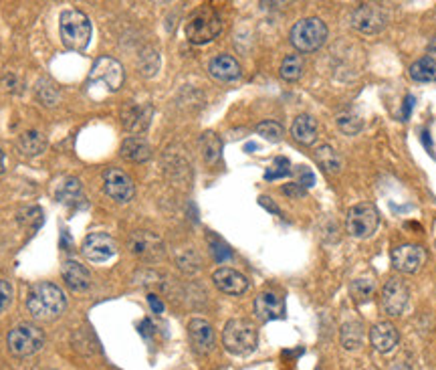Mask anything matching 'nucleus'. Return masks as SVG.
I'll list each match as a JSON object with an SVG mask.
<instances>
[{
	"label": "nucleus",
	"instance_id": "obj_1",
	"mask_svg": "<svg viewBox=\"0 0 436 370\" xmlns=\"http://www.w3.org/2000/svg\"><path fill=\"white\" fill-rule=\"evenodd\" d=\"M67 308V297L59 285L51 281H38L27 296V310L35 320L41 322H51L65 312Z\"/></svg>",
	"mask_w": 436,
	"mask_h": 370
},
{
	"label": "nucleus",
	"instance_id": "obj_2",
	"mask_svg": "<svg viewBox=\"0 0 436 370\" xmlns=\"http://www.w3.org/2000/svg\"><path fill=\"white\" fill-rule=\"evenodd\" d=\"M222 344L235 356L253 354L256 350V344H259V334H256L253 322L245 320V318L228 320L222 330Z\"/></svg>",
	"mask_w": 436,
	"mask_h": 370
},
{
	"label": "nucleus",
	"instance_id": "obj_3",
	"mask_svg": "<svg viewBox=\"0 0 436 370\" xmlns=\"http://www.w3.org/2000/svg\"><path fill=\"white\" fill-rule=\"evenodd\" d=\"M59 33L65 43L73 51H83L91 41V22L87 15L81 10H65L59 19Z\"/></svg>",
	"mask_w": 436,
	"mask_h": 370
},
{
	"label": "nucleus",
	"instance_id": "obj_4",
	"mask_svg": "<svg viewBox=\"0 0 436 370\" xmlns=\"http://www.w3.org/2000/svg\"><path fill=\"white\" fill-rule=\"evenodd\" d=\"M327 24L317 17L301 19L291 29V43L301 53H313L327 41Z\"/></svg>",
	"mask_w": 436,
	"mask_h": 370
},
{
	"label": "nucleus",
	"instance_id": "obj_5",
	"mask_svg": "<svg viewBox=\"0 0 436 370\" xmlns=\"http://www.w3.org/2000/svg\"><path fill=\"white\" fill-rule=\"evenodd\" d=\"M220 31H222V19L210 6H202L186 24V37L194 45H206L215 41L220 35Z\"/></svg>",
	"mask_w": 436,
	"mask_h": 370
},
{
	"label": "nucleus",
	"instance_id": "obj_6",
	"mask_svg": "<svg viewBox=\"0 0 436 370\" xmlns=\"http://www.w3.org/2000/svg\"><path fill=\"white\" fill-rule=\"evenodd\" d=\"M380 225V213L372 203L354 204L347 213L345 227L354 239H368L376 233Z\"/></svg>",
	"mask_w": 436,
	"mask_h": 370
},
{
	"label": "nucleus",
	"instance_id": "obj_7",
	"mask_svg": "<svg viewBox=\"0 0 436 370\" xmlns=\"http://www.w3.org/2000/svg\"><path fill=\"white\" fill-rule=\"evenodd\" d=\"M6 344L15 356H31L45 346V334L33 324H20L8 332Z\"/></svg>",
	"mask_w": 436,
	"mask_h": 370
},
{
	"label": "nucleus",
	"instance_id": "obj_8",
	"mask_svg": "<svg viewBox=\"0 0 436 370\" xmlns=\"http://www.w3.org/2000/svg\"><path fill=\"white\" fill-rule=\"evenodd\" d=\"M408 299H410L408 285L400 278H390L384 283V287H382V312L386 315L396 318V315H400L406 310Z\"/></svg>",
	"mask_w": 436,
	"mask_h": 370
},
{
	"label": "nucleus",
	"instance_id": "obj_9",
	"mask_svg": "<svg viewBox=\"0 0 436 370\" xmlns=\"http://www.w3.org/2000/svg\"><path fill=\"white\" fill-rule=\"evenodd\" d=\"M388 20H390L388 10L382 8L380 4H360L351 15L354 27L365 35H376V33L384 31Z\"/></svg>",
	"mask_w": 436,
	"mask_h": 370
},
{
	"label": "nucleus",
	"instance_id": "obj_10",
	"mask_svg": "<svg viewBox=\"0 0 436 370\" xmlns=\"http://www.w3.org/2000/svg\"><path fill=\"white\" fill-rule=\"evenodd\" d=\"M95 81H103L109 92H117L124 83V67L111 57H99L91 69L89 85Z\"/></svg>",
	"mask_w": 436,
	"mask_h": 370
},
{
	"label": "nucleus",
	"instance_id": "obj_11",
	"mask_svg": "<svg viewBox=\"0 0 436 370\" xmlns=\"http://www.w3.org/2000/svg\"><path fill=\"white\" fill-rule=\"evenodd\" d=\"M103 188L117 203H129L136 194V186H133L131 176L119 168H108L103 172Z\"/></svg>",
	"mask_w": 436,
	"mask_h": 370
},
{
	"label": "nucleus",
	"instance_id": "obj_12",
	"mask_svg": "<svg viewBox=\"0 0 436 370\" xmlns=\"http://www.w3.org/2000/svg\"><path fill=\"white\" fill-rule=\"evenodd\" d=\"M390 257H392L394 269H398L402 273H418L426 261V251L420 245L406 243V245H398L396 249H392Z\"/></svg>",
	"mask_w": 436,
	"mask_h": 370
},
{
	"label": "nucleus",
	"instance_id": "obj_13",
	"mask_svg": "<svg viewBox=\"0 0 436 370\" xmlns=\"http://www.w3.org/2000/svg\"><path fill=\"white\" fill-rule=\"evenodd\" d=\"M81 251L93 263H103L117 253V243L108 233H91L83 241Z\"/></svg>",
	"mask_w": 436,
	"mask_h": 370
},
{
	"label": "nucleus",
	"instance_id": "obj_14",
	"mask_svg": "<svg viewBox=\"0 0 436 370\" xmlns=\"http://www.w3.org/2000/svg\"><path fill=\"white\" fill-rule=\"evenodd\" d=\"M129 249H131L133 255H138V257L147 261L162 259L164 253H166L162 239L158 235L150 233V231H138V233H133L131 239H129Z\"/></svg>",
	"mask_w": 436,
	"mask_h": 370
},
{
	"label": "nucleus",
	"instance_id": "obj_15",
	"mask_svg": "<svg viewBox=\"0 0 436 370\" xmlns=\"http://www.w3.org/2000/svg\"><path fill=\"white\" fill-rule=\"evenodd\" d=\"M254 315L261 322H271L285 315V301L275 292H261L254 297Z\"/></svg>",
	"mask_w": 436,
	"mask_h": 370
},
{
	"label": "nucleus",
	"instance_id": "obj_16",
	"mask_svg": "<svg viewBox=\"0 0 436 370\" xmlns=\"http://www.w3.org/2000/svg\"><path fill=\"white\" fill-rule=\"evenodd\" d=\"M212 281L220 292L228 294V296H240L249 290V279L242 273H238L236 269L231 267H220L212 273Z\"/></svg>",
	"mask_w": 436,
	"mask_h": 370
},
{
	"label": "nucleus",
	"instance_id": "obj_17",
	"mask_svg": "<svg viewBox=\"0 0 436 370\" xmlns=\"http://www.w3.org/2000/svg\"><path fill=\"white\" fill-rule=\"evenodd\" d=\"M152 115H154V110L150 104H129L122 111V122H124V128L127 131L140 134V131L147 130Z\"/></svg>",
	"mask_w": 436,
	"mask_h": 370
},
{
	"label": "nucleus",
	"instance_id": "obj_18",
	"mask_svg": "<svg viewBox=\"0 0 436 370\" xmlns=\"http://www.w3.org/2000/svg\"><path fill=\"white\" fill-rule=\"evenodd\" d=\"M398 330L394 324L390 322H378L372 326L370 330V342H372V348L380 354H390L398 346Z\"/></svg>",
	"mask_w": 436,
	"mask_h": 370
},
{
	"label": "nucleus",
	"instance_id": "obj_19",
	"mask_svg": "<svg viewBox=\"0 0 436 370\" xmlns=\"http://www.w3.org/2000/svg\"><path fill=\"white\" fill-rule=\"evenodd\" d=\"M188 336H190L194 350L200 354H208L215 348V330L206 320H200V318L192 320L188 324Z\"/></svg>",
	"mask_w": 436,
	"mask_h": 370
},
{
	"label": "nucleus",
	"instance_id": "obj_20",
	"mask_svg": "<svg viewBox=\"0 0 436 370\" xmlns=\"http://www.w3.org/2000/svg\"><path fill=\"white\" fill-rule=\"evenodd\" d=\"M61 273H63L65 283L71 287L73 292H85V290H89L91 285L89 269H87L85 265H81L79 261L75 259L65 261L63 267H61Z\"/></svg>",
	"mask_w": 436,
	"mask_h": 370
},
{
	"label": "nucleus",
	"instance_id": "obj_21",
	"mask_svg": "<svg viewBox=\"0 0 436 370\" xmlns=\"http://www.w3.org/2000/svg\"><path fill=\"white\" fill-rule=\"evenodd\" d=\"M208 73L218 81L231 83V81H236L240 77V65H238L235 57L217 55L208 63Z\"/></svg>",
	"mask_w": 436,
	"mask_h": 370
},
{
	"label": "nucleus",
	"instance_id": "obj_22",
	"mask_svg": "<svg viewBox=\"0 0 436 370\" xmlns=\"http://www.w3.org/2000/svg\"><path fill=\"white\" fill-rule=\"evenodd\" d=\"M291 136L299 142V144H303V146H311V144H315V140H317V122L311 118V115H299L295 122H293V126H291Z\"/></svg>",
	"mask_w": 436,
	"mask_h": 370
},
{
	"label": "nucleus",
	"instance_id": "obj_23",
	"mask_svg": "<svg viewBox=\"0 0 436 370\" xmlns=\"http://www.w3.org/2000/svg\"><path fill=\"white\" fill-rule=\"evenodd\" d=\"M119 152L129 162H145L152 156V148L144 138H127Z\"/></svg>",
	"mask_w": 436,
	"mask_h": 370
},
{
	"label": "nucleus",
	"instance_id": "obj_24",
	"mask_svg": "<svg viewBox=\"0 0 436 370\" xmlns=\"http://www.w3.org/2000/svg\"><path fill=\"white\" fill-rule=\"evenodd\" d=\"M47 148V138L41 134V131L31 130L24 131L20 138H18V150L24 154V156H36L41 152H45Z\"/></svg>",
	"mask_w": 436,
	"mask_h": 370
},
{
	"label": "nucleus",
	"instance_id": "obj_25",
	"mask_svg": "<svg viewBox=\"0 0 436 370\" xmlns=\"http://www.w3.org/2000/svg\"><path fill=\"white\" fill-rule=\"evenodd\" d=\"M410 77L418 83H430L436 81V61L433 57H422L410 65Z\"/></svg>",
	"mask_w": 436,
	"mask_h": 370
},
{
	"label": "nucleus",
	"instance_id": "obj_26",
	"mask_svg": "<svg viewBox=\"0 0 436 370\" xmlns=\"http://www.w3.org/2000/svg\"><path fill=\"white\" fill-rule=\"evenodd\" d=\"M342 344H344L345 350H358V348H362L363 344L362 322H358V320L345 322L344 326H342Z\"/></svg>",
	"mask_w": 436,
	"mask_h": 370
},
{
	"label": "nucleus",
	"instance_id": "obj_27",
	"mask_svg": "<svg viewBox=\"0 0 436 370\" xmlns=\"http://www.w3.org/2000/svg\"><path fill=\"white\" fill-rule=\"evenodd\" d=\"M349 294L351 297L358 301V304H363V301H370L372 296L376 294V279L372 276H362V278H356L349 285Z\"/></svg>",
	"mask_w": 436,
	"mask_h": 370
},
{
	"label": "nucleus",
	"instance_id": "obj_28",
	"mask_svg": "<svg viewBox=\"0 0 436 370\" xmlns=\"http://www.w3.org/2000/svg\"><path fill=\"white\" fill-rule=\"evenodd\" d=\"M200 150H202V156L208 164H215L220 160V154H222V142L215 131H204L202 138H200Z\"/></svg>",
	"mask_w": 436,
	"mask_h": 370
},
{
	"label": "nucleus",
	"instance_id": "obj_29",
	"mask_svg": "<svg viewBox=\"0 0 436 370\" xmlns=\"http://www.w3.org/2000/svg\"><path fill=\"white\" fill-rule=\"evenodd\" d=\"M315 160L326 172H337L342 168V158L337 156V152L326 144L315 150Z\"/></svg>",
	"mask_w": 436,
	"mask_h": 370
},
{
	"label": "nucleus",
	"instance_id": "obj_30",
	"mask_svg": "<svg viewBox=\"0 0 436 370\" xmlns=\"http://www.w3.org/2000/svg\"><path fill=\"white\" fill-rule=\"evenodd\" d=\"M303 73V59L299 55H287L281 63V77L285 81H297Z\"/></svg>",
	"mask_w": 436,
	"mask_h": 370
},
{
	"label": "nucleus",
	"instance_id": "obj_31",
	"mask_svg": "<svg viewBox=\"0 0 436 370\" xmlns=\"http://www.w3.org/2000/svg\"><path fill=\"white\" fill-rule=\"evenodd\" d=\"M256 134H261L269 142H279L283 138V126L272 122V120H267V122H261L256 126Z\"/></svg>",
	"mask_w": 436,
	"mask_h": 370
},
{
	"label": "nucleus",
	"instance_id": "obj_32",
	"mask_svg": "<svg viewBox=\"0 0 436 370\" xmlns=\"http://www.w3.org/2000/svg\"><path fill=\"white\" fill-rule=\"evenodd\" d=\"M337 126H340V130L344 131V134H347V136H356V134L363 128L362 120H360L358 115H354V113H344V115H340V118H337Z\"/></svg>",
	"mask_w": 436,
	"mask_h": 370
},
{
	"label": "nucleus",
	"instance_id": "obj_33",
	"mask_svg": "<svg viewBox=\"0 0 436 370\" xmlns=\"http://www.w3.org/2000/svg\"><path fill=\"white\" fill-rule=\"evenodd\" d=\"M81 194V183L79 180H75V178H67L61 188H59V199L63 201V203H73V201H77V197Z\"/></svg>",
	"mask_w": 436,
	"mask_h": 370
},
{
	"label": "nucleus",
	"instance_id": "obj_34",
	"mask_svg": "<svg viewBox=\"0 0 436 370\" xmlns=\"http://www.w3.org/2000/svg\"><path fill=\"white\" fill-rule=\"evenodd\" d=\"M158 67H160V57H158V53L152 51V49L144 51V55H142V71H144V75H154L158 71Z\"/></svg>",
	"mask_w": 436,
	"mask_h": 370
},
{
	"label": "nucleus",
	"instance_id": "obj_35",
	"mask_svg": "<svg viewBox=\"0 0 436 370\" xmlns=\"http://www.w3.org/2000/svg\"><path fill=\"white\" fill-rule=\"evenodd\" d=\"M287 174H289V160L287 158H277L275 160V170H269L265 174V178L267 180H275V178H283Z\"/></svg>",
	"mask_w": 436,
	"mask_h": 370
},
{
	"label": "nucleus",
	"instance_id": "obj_36",
	"mask_svg": "<svg viewBox=\"0 0 436 370\" xmlns=\"http://www.w3.org/2000/svg\"><path fill=\"white\" fill-rule=\"evenodd\" d=\"M13 304V285L4 279H0V314L8 310Z\"/></svg>",
	"mask_w": 436,
	"mask_h": 370
},
{
	"label": "nucleus",
	"instance_id": "obj_37",
	"mask_svg": "<svg viewBox=\"0 0 436 370\" xmlns=\"http://www.w3.org/2000/svg\"><path fill=\"white\" fill-rule=\"evenodd\" d=\"M299 174H301V178H299V183L297 185L303 186V188H311V186L315 185V176H313V172H309L307 168H299Z\"/></svg>",
	"mask_w": 436,
	"mask_h": 370
},
{
	"label": "nucleus",
	"instance_id": "obj_38",
	"mask_svg": "<svg viewBox=\"0 0 436 370\" xmlns=\"http://www.w3.org/2000/svg\"><path fill=\"white\" fill-rule=\"evenodd\" d=\"M283 192H285L287 197H295V199H301V197L305 194V188H303V186H299V185H297V183H291V185L283 186Z\"/></svg>",
	"mask_w": 436,
	"mask_h": 370
},
{
	"label": "nucleus",
	"instance_id": "obj_39",
	"mask_svg": "<svg viewBox=\"0 0 436 370\" xmlns=\"http://www.w3.org/2000/svg\"><path fill=\"white\" fill-rule=\"evenodd\" d=\"M212 253H215V257H217V261H224L226 257H231V251L224 247V245H212Z\"/></svg>",
	"mask_w": 436,
	"mask_h": 370
},
{
	"label": "nucleus",
	"instance_id": "obj_40",
	"mask_svg": "<svg viewBox=\"0 0 436 370\" xmlns=\"http://www.w3.org/2000/svg\"><path fill=\"white\" fill-rule=\"evenodd\" d=\"M412 110H414V95H406V99H404V108H402V115H404V120H408V118H410Z\"/></svg>",
	"mask_w": 436,
	"mask_h": 370
},
{
	"label": "nucleus",
	"instance_id": "obj_41",
	"mask_svg": "<svg viewBox=\"0 0 436 370\" xmlns=\"http://www.w3.org/2000/svg\"><path fill=\"white\" fill-rule=\"evenodd\" d=\"M147 301H150V306H152V310L156 312V314H162L164 312V304L158 299V296H154V294H150L147 296Z\"/></svg>",
	"mask_w": 436,
	"mask_h": 370
},
{
	"label": "nucleus",
	"instance_id": "obj_42",
	"mask_svg": "<svg viewBox=\"0 0 436 370\" xmlns=\"http://www.w3.org/2000/svg\"><path fill=\"white\" fill-rule=\"evenodd\" d=\"M259 203L263 204L265 208H269L271 213H279V208H277V206L271 203V199H267V197H261V199H259Z\"/></svg>",
	"mask_w": 436,
	"mask_h": 370
},
{
	"label": "nucleus",
	"instance_id": "obj_43",
	"mask_svg": "<svg viewBox=\"0 0 436 370\" xmlns=\"http://www.w3.org/2000/svg\"><path fill=\"white\" fill-rule=\"evenodd\" d=\"M422 144L428 152H433V140H430V134L428 131H422Z\"/></svg>",
	"mask_w": 436,
	"mask_h": 370
},
{
	"label": "nucleus",
	"instance_id": "obj_44",
	"mask_svg": "<svg viewBox=\"0 0 436 370\" xmlns=\"http://www.w3.org/2000/svg\"><path fill=\"white\" fill-rule=\"evenodd\" d=\"M428 57H433L436 61V37L428 43Z\"/></svg>",
	"mask_w": 436,
	"mask_h": 370
},
{
	"label": "nucleus",
	"instance_id": "obj_45",
	"mask_svg": "<svg viewBox=\"0 0 436 370\" xmlns=\"http://www.w3.org/2000/svg\"><path fill=\"white\" fill-rule=\"evenodd\" d=\"M390 370H412V369H410L406 362H396V364H392V367H390Z\"/></svg>",
	"mask_w": 436,
	"mask_h": 370
},
{
	"label": "nucleus",
	"instance_id": "obj_46",
	"mask_svg": "<svg viewBox=\"0 0 436 370\" xmlns=\"http://www.w3.org/2000/svg\"><path fill=\"white\" fill-rule=\"evenodd\" d=\"M4 170V154L0 152V172Z\"/></svg>",
	"mask_w": 436,
	"mask_h": 370
},
{
	"label": "nucleus",
	"instance_id": "obj_47",
	"mask_svg": "<svg viewBox=\"0 0 436 370\" xmlns=\"http://www.w3.org/2000/svg\"><path fill=\"white\" fill-rule=\"evenodd\" d=\"M49 370H59V369H49Z\"/></svg>",
	"mask_w": 436,
	"mask_h": 370
},
{
	"label": "nucleus",
	"instance_id": "obj_48",
	"mask_svg": "<svg viewBox=\"0 0 436 370\" xmlns=\"http://www.w3.org/2000/svg\"><path fill=\"white\" fill-rule=\"evenodd\" d=\"M435 249H436V241H435Z\"/></svg>",
	"mask_w": 436,
	"mask_h": 370
}]
</instances>
